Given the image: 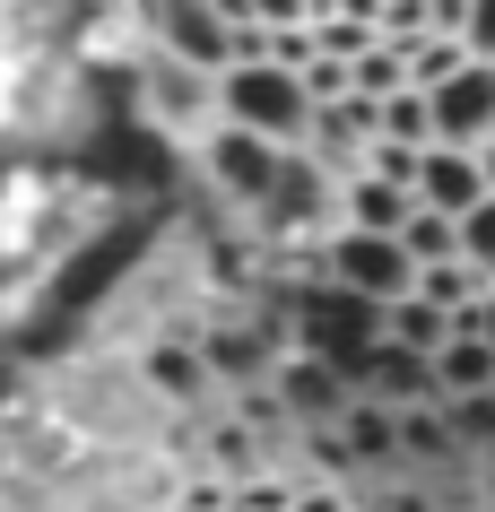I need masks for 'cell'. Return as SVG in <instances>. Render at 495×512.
<instances>
[{
    "label": "cell",
    "mask_w": 495,
    "mask_h": 512,
    "mask_svg": "<svg viewBox=\"0 0 495 512\" xmlns=\"http://www.w3.org/2000/svg\"><path fill=\"white\" fill-rule=\"evenodd\" d=\"M131 105L157 139H200L209 148L226 131V79H200V70H183L165 53H148V70L131 79Z\"/></svg>",
    "instance_id": "1"
},
{
    "label": "cell",
    "mask_w": 495,
    "mask_h": 512,
    "mask_svg": "<svg viewBox=\"0 0 495 512\" xmlns=\"http://www.w3.org/2000/svg\"><path fill=\"white\" fill-rule=\"evenodd\" d=\"M313 87L304 70H278V61H244L235 79H226V122L252 139H270V148H304L313 139Z\"/></svg>",
    "instance_id": "2"
},
{
    "label": "cell",
    "mask_w": 495,
    "mask_h": 512,
    "mask_svg": "<svg viewBox=\"0 0 495 512\" xmlns=\"http://www.w3.org/2000/svg\"><path fill=\"white\" fill-rule=\"evenodd\" d=\"M322 287H339V296H357V304H409L417 296V261H409V243H383V235H339L322 243Z\"/></svg>",
    "instance_id": "3"
},
{
    "label": "cell",
    "mask_w": 495,
    "mask_h": 512,
    "mask_svg": "<svg viewBox=\"0 0 495 512\" xmlns=\"http://www.w3.org/2000/svg\"><path fill=\"white\" fill-rule=\"evenodd\" d=\"M339 209H348V183H339L313 148H296V157H287V174H278V191L252 209V226H261L270 243H304V235H322Z\"/></svg>",
    "instance_id": "4"
},
{
    "label": "cell",
    "mask_w": 495,
    "mask_h": 512,
    "mask_svg": "<svg viewBox=\"0 0 495 512\" xmlns=\"http://www.w3.org/2000/svg\"><path fill=\"white\" fill-rule=\"evenodd\" d=\"M270 400L287 408L296 426H322V417L348 426V417H357V374H348V365H330V356H304V348H296V356L270 374Z\"/></svg>",
    "instance_id": "5"
},
{
    "label": "cell",
    "mask_w": 495,
    "mask_h": 512,
    "mask_svg": "<svg viewBox=\"0 0 495 512\" xmlns=\"http://www.w3.org/2000/svg\"><path fill=\"white\" fill-rule=\"evenodd\" d=\"M287 157H296V148H270V139L235 131V122H226V131L209 139V148H200V165H209V183H218L226 200H235V209H261V200L278 191V174H287Z\"/></svg>",
    "instance_id": "6"
},
{
    "label": "cell",
    "mask_w": 495,
    "mask_h": 512,
    "mask_svg": "<svg viewBox=\"0 0 495 512\" xmlns=\"http://www.w3.org/2000/svg\"><path fill=\"white\" fill-rule=\"evenodd\" d=\"M417 200H426V209L435 217H478L495 200V183H487V157H461V148H435V157H426V183H417Z\"/></svg>",
    "instance_id": "7"
},
{
    "label": "cell",
    "mask_w": 495,
    "mask_h": 512,
    "mask_svg": "<svg viewBox=\"0 0 495 512\" xmlns=\"http://www.w3.org/2000/svg\"><path fill=\"white\" fill-rule=\"evenodd\" d=\"M417 191H400V183H374V174H348V235H383V243H400L417 226Z\"/></svg>",
    "instance_id": "8"
},
{
    "label": "cell",
    "mask_w": 495,
    "mask_h": 512,
    "mask_svg": "<svg viewBox=\"0 0 495 512\" xmlns=\"http://www.w3.org/2000/svg\"><path fill=\"white\" fill-rule=\"evenodd\" d=\"M435 374H443V408H452V400H495V348H487V330H461V339L435 356Z\"/></svg>",
    "instance_id": "9"
},
{
    "label": "cell",
    "mask_w": 495,
    "mask_h": 512,
    "mask_svg": "<svg viewBox=\"0 0 495 512\" xmlns=\"http://www.w3.org/2000/svg\"><path fill=\"white\" fill-rule=\"evenodd\" d=\"M452 339H461V322L435 313L426 296H409V304H391V313H383V348H409V356H426V365H435Z\"/></svg>",
    "instance_id": "10"
},
{
    "label": "cell",
    "mask_w": 495,
    "mask_h": 512,
    "mask_svg": "<svg viewBox=\"0 0 495 512\" xmlns=\"http://www.w3.org/2000/svg\"><path fill=\"white\" fill-rule=\"evenodd\" d=\"M200 365H209V374H226V382H252L261 365H270V356H261V339H244V330H218Z\"/></svg>",
    "instance_id": "11"
},
{
    "label": "cell",
    "mask_w": 495,
    "mask_h": 512,
    "mask_svg": "<svg viewBox=\"0 0 495 512\" xmlns=\"http://www.w3.org/2000/svg\"><path fill=\"white\" fill-rule=\"evenodd\" d=\"M461 44H469V61H495V0H478V9H469Z\"/></svg>",
    "instance_id": "12"
},
{
    "label": "cell",
    "mask_w": 495,
    "mask_h": 512,
    "mask_svg": "<svg viewBox=\"0 0 495 512\" xmlns=\"http://www.w3.org/2000/svg\"><path fill=\"white\" fill-rule=\"evenodd\" d=\"M148 374H157L165 391H200V382H209V365H192V356H157Z\"/></svg>",
    "instance_id": "13"
},
{
    "label": "cell",
    "mask_w": 495,
    "mask_h": 512,
    "mask_svg": "<svg viewBox=\"0 0 495 512\" xmlns=\"http://www.w3.org/2000/svg\"><path fill=\"white\" fill-rule=\"evenodd\" d=\"M469 261H478V270L495 278V200H487L478 217H469Z\"/></svg>",
    "instance_id": "14"
},
{
    "label": "cell",
    "mask_w": 495,
    "mask_h": 512,
    "mask_svg": "<svg viewBox=\"0 0 495 512\" xmlns=\"http://www.w3.org/2000/svg\"><path fill=\"white\" fill-rule=\"evenodd\" d=\"M461 330H487V348H495V296H487V313H478V322H461Z\"/></svg>",
    "instance_id": "15"
}]
</instances>
